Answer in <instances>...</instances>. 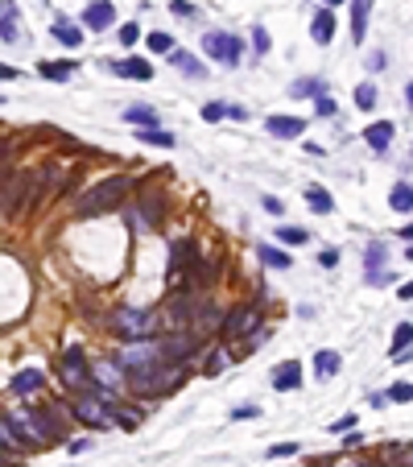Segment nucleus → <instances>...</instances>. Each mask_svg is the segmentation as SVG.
I'll return each mask as SVG.
<instances>
[{
	"label": "nucleus",
	"mask_w": 413,
	"mask_h": 467,
	"mask_svg": "<svg viewBox=\"0 0 413 467\" xmlns=\"http://www.w3.org/2000/svg\"><path fill=\"white\" fill-rule=\"evenodd\" d=\"M128 195V178L124 174H116V178H103V182H95L83 199H79V215H103V211H112L120 199Z\"/></svg>",
	"instance_id": "nucleus-1"
},
{
	"label": "nucleus",
	"mask_w": 413,
	"mask_h": 467,
	"mask_svg": "<svg viewBox=\"0 0 413 467\" xmlns=\"http://www.w3.org/2000/svg\"><path fill=\"white\" fill-rule=\"evenodd\" d=\"M29 190H33V174L29 170H21V174H4L0 170V219H17L21 203H29Z\"/></svg>",
	"instance_id": "nucleus-2"
},
{
	"label": "nucleus",
	"mask_w": 413,
	"mask_h": 467,
	"mask_svg": "<svg viewBox=\"0 0 413 467\" xmlns=\"http://www.w3.org/2000/svg\"><path fill=\"white\" fill-rule=\"evenodd\" d=\"M112 327L120 331V339H132V344H141V339H149V335H153L157 319H153L149 310H132V306H120V310L112 315Z\"/></svg>",
	"instance_id": "nucleus-3"
},
{
	"label": "nucleus",
	"mask_w": 413,
	"mask_h": 467,
	"mask_svg": "<svg viewBox=\"0 0 413 467\" xmlns=\"http://www.w3.org/2000/svg\"><path fill=\"white\" fill-rule=\"evenodd\" d=\"M203 50H207V58H215V62H223V66H236V62H240V54H244V41H240L236 33L211 29V33L203 37Z\"/></svg>",
	"instance_id": "nucleus-4"
},
{
	"label": "nucleus",
	"mask_w": 413,
	"mask_h": 467,
	"mask_svg": "<svg viewBox=\"0 0 413 467\" xmlns=\"http://www.w3.org/2000/svg\"><path fill=\"white\" fill-rule=\"evenodd\" d=\"M256 323H261V306L240 302V306L223 319V327H219V331H223V339H240V335H244V331H252Z\"/></svg>",
	"instance_id": "nucleus-5"
},
{
	"label": "nucleus",
	"mask_w": 413,
	"mask_h": 467,
	"mask_svg": "<svg viewBox=\"0 0 413 467\" xmlns=\"http://www.w3.org/2000/svg\"><path fill=\"white\" fill-rule=\"evenodd\" d=\"M62 182H66V170H62V166H41V170H37V182H33V190H29V203H41V199L54 195Z\"/></svg>",
	"instance_id": "nucleus-6"
},
{
	"label": "nucleus",
	"mask_w": 413,
	"mask_h": 467,
	"mask_svg": "<svg viewBox=\"0 0 413 467\" xmlns=\"http://www.w3.org/2000/svg\"><path fill=\"white\" fill-rule=\"evenodd\" d=\"M215 327H223V310L215 306V302H199V310H194V319H190V335H211Z\"/></svg>",
	"instance_id": "nucleus-7"
},
{
	"label": "nucleus",
	"mask_w": 413,
	"mask_h": 467,
	"mask_svg": "<svg viewBox=\"0 0 413 467\" xmlns=\"http://www.w3.org/2000/svg\"><path fill=\"white\" fill-rule=\"evenodd\" d=\"M385 244H368V273H364V281L368 286H389L393 281V273H385Z\"/></svg>",
	"instance_id": "nucleus-8"
},
{
	"label": "nucleus",
	"mask_w": 413,
	"mask_h": 467,
	"mask_svg": "<svg viewBox=\"0 0 413 467\" xmlns=\"http://www.w3.org/2000/svg\"><path fill=\"white\" fill-rule=\"evenodd\" d=\"M103 406H108V401L83 397V401H74V418H79V422H87V426H108V422H112V414H108Z\"/></svg>",
	"instance_id": "nucleus-9"
},
{
	"label": "nucleus",
	"mask_w": 413,
	"mask_h": 467,
	"mask_svg": "<svg viewBox=\"0 0 413 467\" xmlns=\"http://www.w3.org/2000/svg\"><path fill=\"white\" fill-rule=\"evenodd\" d=\"M112 21H116V4H108V0H91L87 12H83V25L87 29H108Z\"/></svg>",
	"instance_id": "nucleus-10"
},
{
	"label": "nucleus",
	"mask_w": 413,
	"mask_h": 467,
	"mask_svg": "<svg viewBox=\"0 0 413 467\" xmlns=\"http://www.w3.org/2000/svg\"><path fill=\"white\" fill-rule=\"evenodd\" d=\"M108 70L120 74V79H137V83H149V79H153V66H149L145 58H124V62H112Z\"/></svg>",
	"instance_id": "nucleus-11"
},
{
	"label": "nucleus",
	"mask_w": 413,
	"mask_h": 467,
	"mask_svg": "<svg viewBox=\"0 0 413 467\" xmlns=\"http://www.w3.org/2000/svg\"><path fill=\"white\" fill-rule=\"evenodd\" d=\"M0 41H8V46H17L21 37H25V29H21V21H12V0H0Z\"/></svg>",
	"instance_id": "nucleus-12"
},
{
	"label": "nucleus",
	"mask_w": 413,
	"mask_h": 467,
	"mask_svg": "<svg viewBox=\"0 0 413 467\" xmlns=\"http://www.w3.org/2000/svg\"><path fill=\"white\" fill-rule=\"evenodd\" d=\"M170 62H174V66H178V74H186V79H207L203 62H199L190 50H170Z\"/></svg>",
	"instance_id": "nucleus-13"
},
{
	"label": "nucleus",
	"mask_w": 413,
	"mask_h": 467,
	"mask_svg": "<svg viewBox=\"0 0 413 467\" xmlns=\"http://www.w3.org/2000/svg\"><path fill=\"white\" fill-rule=\"evenodd\" d=\"M310 33H314L319 46H331V37H335V17H331V8H319V12H314Z\"/></svg>",
	"instance_id": "nucleus-14"
},
{
	"label": "nucleus",
	"mask_w": 413,
	"mask_h": 467,
	"mask_svg": "<svg viewBox=\"0 0 413 467\" xmlns=\"http://www.w3.org/2000/svg\"><path fill=\"white\" fill-rule=\"evenodd\" d=\"M273 385H277V389H285V393H290V389H298V385H302V364H298V360H285V364H277V372H273Z\"/></svg>",
	"instance_id": "nucleus-15"
},
{
	"label": "nucleus",
	"mask_w": 413,
	"mask_h": 467,
	"mask_svg": "<svg viewBox=\"0 0 413 467\" xmlns=\"http://www.w3.org/2000/svg\"><path fill=\"white\" fill-rule=\"evenodd\" d=\"M368 12H372V0H352V41L368 37Z\"/></svg>",
	"instance_id": "nucleus-16"
},
{
	"label": "nucleus",
	"mask_w": 413,
	"mask_h": 467,
	"mask_svg": "<svg viewBox=\"0 0 413 467\" xmlns=\"http://www.w3.org/2000/svg\"><path fill=\"white\" fill-rule=\"evenodd\" d=\"M265 128H269L273 137H298V132L306 128V120H298V116H269Z\"/></svg>",
	"instance_id": "nucleus-17"
},
{
	"label": "nucleus",
	"mask_w": 413,
	"mask_h": 467,
	"mask_svg": "<svg viewBox=\"0 0 413 467\" xmlns=\"http://www.w3.org/2000/svg\"><path fill=\"white\" fill-rule=\"evenodd\" d=\"M364 141H368L372 149H381V153H385V149L393 145V120H381V124H372V128L364 132Z\"/></svg>",
	"instance_id": "nucleus-18"
},
{
	"label": "nucleus",
	"mask_w": 413,
	"mask_h": 467,
	"mask_svg": "<svg viewBox=\"0 0 413 467\" xmlns=\"http://www.w3.org/2000/svg\"><path fill=\"white\" fill-rule=\"evenodd\" d=\"M256 257H261V265H269V269H294L290 252H281V248H273V244H261Z\"/></svg>",
	"instance_id": "nucleus-19"
},
{
	"label": "nucleus",
	"mask_w": 413,
	"mask_h": 467,
	"mask_svg": "<svg viewBox=\"0 0 413 467\" xmlns=\"http://www.w3.org/2000/svg\"><path fill=\"white\" fill-rule=\"evenodd\" d=\"M389 207L401 211V215H410V211H413V186H410V182H397V186L389 190Z\"/></svg>",
	"instance_id": "nucleus-20"
},
{
	"label": "nucleus",
	"mask_w": 413,
	"mask_h": 467,
	"mask_svg": "<svg viewBox=\"0 0 413 467\" xmlns=\"http://www.w3.org/2000/svg\"><path fill=\"white\" fill-rule=\"evenodd\" d=\"M54 37H58L62 46H70V50H74V46H83V29H79V25H70V21H54Z\"/></svg>",
	"instance_id": "nucleus-21"
},
{
	"label": "nucleus",
	"mask_w": 413,
	"mask_h": 467,
	"mask_svg": "<svg viewBox=\"0 0 413 467\" xmlns=\"http://www.w3.org/2000/svg\"><path fill=\"white\" fill-rule=\"evenodd\" d=\"M137 141H141V145H157V149H174V137H170L165 128H157V124H153V128H141Z\"/></svg>",
	"instance_id": "nucleus-22"
},
{
	"label": "nucleus",
	"mask_w": 413,
	"mask_h": 467,
	"mask_svg": "<svg viewBox=\"0 0 413 467\" xmlns=\"http://www.w3.org/2000/svg\"><path fill=\"white\" fill-rule=\"evenodd\" d=\"M306 203H310L314 215H331V211H335V203H331V195H327L323 186H310V190H306Z\"/></svg>",
	"instance_id": "nucleus-23"
},
{
	"label": "nucleus",
	"mask_w": 413,
	"mask_h": 467,
	"mask_svg": "<svg viewBox=\"0 0 413 467\" xmlns=\"http://www.w3.org/2000/svg\"><path fill=\"white\" fill-rule=\"evenodd\" d=\"M37 70H41V79H50V83H66L70 70H74V62H41Z\"/></svg>",
	"instance_id": "nucleus-24"
},
{
	"label": "nucleus",
	"mask_w": 413,
	"mask_h": 467,
	"mask_svg": "<svg viewBox=\"0 0 413 467\" xmlns=\"http://www.w3.org/2000/svg\"><path fill=\"white\" fill-rule=\"evenodd\" d=\"M314 372L327 381V377H335L339 372V352H314Z\"/></svg>",
	"instance_id": "nucleus-25"
},
{
	"label": "nucleus",
	"mask_w": 413,
	"mask_h": 467,
	"mask_svg": "<svg viewBox=\"0 0 413 467\" xmlns=\"http://www.w3.org/2000/svg\"><path fill=\"white\" fill-rule=\"evenodd\" d=\"M41 381H46V377H41L37 368H25V372L12 377V389H17V393H33V389H41Z\"/></svg>",
	"instance_id": "nucleus-26"
},
{
	"label": "nucleus",
	"mask_w": 413,
	"mask_h": 467,
	"mask_svg": "<svg viewBox=\"0 0 413 467\" xmlns=\"http://www.w3.org/2000/svg\"><path fill=\"white\" fill-rule=\"evenodd\" d=\"M124 116H128L132 124H141V128H153V124H157V112H153V108H145V103H132Z\"/></svg>",
	"instance_id": "nucleus-27"
},
{
	"label": "nucleus",
	"mask_w": 413,
	"mask_h": 467,
	"mask_svg": "<svg viewBox=\"0 0 413 467\" xmlns=\"http://www.w3.org/2000/svg\"><path fill=\"white\" fill-rule=\"evenodd\" d=\"M141 215H145L149 228H157V223H161V199H157V195H153V199L145 195V199H141Z\"/></svg>",
	"instance_id": "nucleus-28"
},
{
	"label": "nucleus",
	"mask_w": 413,
	"mask_h": 467,
	"mask_svg": "<svg viewBox=\"0 0 413 467\" xmlns=\"http://www.w3.org/2000/svg\"><path fill=\"white\" fill-rule=\"evenodd\" d=\"M79 364H83V348H70V352L62 356V377H66V381H79Z\"/></svg>",
	"instance_id": "nucleus-29"
},
{
	"label": "nucleus",
	"mask_w": 413,
	"mask_h": 467,
	"mask_svg": "<svg viewBox=\"0 0 413 467\" xmlns=\"http://www.w3.org/2000/svg\"><path fill=\"white\" fill-rule=\"evenodd\" d=\"M356 108H364V112L376 108V87H372V83H360V87H356Z\"/></svg>",
	"instance_id": "nucleus-30"
},
{
	"label": "nucleus",
	"mask_w": 413,
	"mask_h": 467,
	"mask_svg": "<svg viewBox=\"0 0 413 467\" xmlns=\"http://www.w3.org/2000/svg\"><path fill=\"white\" fill-rule=\"evenodd\" d=\"M410 344H413V323H401V327L393 331V348H397V356H401Z\"/></svg>",
	"instance_id": "nucleus-31"
},
{
	"label": "nucleus",
	"mask_w": 413,
	"mask_h": 467,
	"mask_svg": "<svg viewBox=\"0 0 413 467\" xmlns=\"http://www.w3.org/2000/svg\"><path fill=\"white\" fill-rule=\"evenodd\" d=\"M277 240H281V244H290V248H294V244H306V240H310V236H306V232H302V228H277Z\"/></svg>",
	"instance_id": "nucleus-32"
},
{
	"label": "nucleus",
	"mask_w": 413,
	"mask_h": 467,
	"mask_svg": "<svg viewBox=\"0 0 413 467\" xmlns=\"http://www.w3.org/2000/svg\"><path fill=\"white\" fill-rule=\"evenodd\" d=\"M223 368H228V352H211V356H207V368H203V372H207V377H219Z\"/></svg>",
	"instance_id": "nucleus-33"
},
{
	"label": "nucleus",
	"mask_w": 413,
	"mask_h": 467,
	"mask_svg": "<svg viewBox=\"0 0 413 467\" xmlns=\"http://www.w3.org/2000/svg\"><path fill=\"white\" fill-rule=\"evenodd\" d=\"M95 381L108 385V389H116V385H120V372H116L112 364H99V368H95Z\"/></svg>",
	"instance_id": "nucleus-34"
},
{
	"label": "nucleus",
	"mask_w": 413,
	"mask_h": 467,
	"mask_svg": "<svg viewBox=\"0 0 413 467\" xmlns=\"http://www.w3.org/2000/svg\"><path fill=\"white\" fill-rule=\"evenodd\" d=\"M149 50L170 54V50H174V37H170V33H149Z\"/></svg>",
	"instance_id": "nucleus-35"
},
{
	"label": "nucleus",
	"mask_w": 413,
	"mask_h": 467,
	"mask_svg": "<svg viewBox=\"0 0 413 467\" xmlns=\"http://www.w3.org/2000/svg\"><path fill=\"white\" fill-rule=\"evenodd\" d=\"M314 91H323V79H298L294 83V95H314Z\"/></svg>",
	"instance_id": "nucleus-36"
},
{
	"label": "nucleus",
	"mask_w": 413,
	"mask_h": 467,
	"mask_svg": "<svg viewBox=\"0 0 413 467\" xmlns=\"http://www.w3.org/2000/svg\"><path fill=\"white\" fill-rule=\"evenodd\" d=\"M290 455H298L294 443H273V447H269V459H290Z\"/></svg>",
	"instance_id": "nucleus-37"
},
{
	"label": "nucleus",
	"mask_w": 413,
	"mask_h": 467,
	"mask_svg": "<svg viewBox=\"0 0 413 467\" xmlns=\"http://www.w3.org/2000/svg\"><path fill=\"white\" fill-rule=\"evenodd\" d=\"M389 401H413V385H405V381L393 385V389H389Z\"/></svg>",
	"instance_id": "nucleus-38"
},
{
	"label": "nucleus",
	"mask_w": 413,
	"mask_h": 467,
	"mask_svg": "<svg viewBox=\"0 0 413 467\" xmlns=\"http://www.w3.org/2000/svg\"><path fill=\"white\" fill-rule=\"evenodd\" d=\"M120 41H124V46H137V41H141V29H137L132 21H128V25H120Z\"/></svg>",
	"instance_id": "nucleus-39"
},
{
	"label": "nucleus",
	"mask_w": 413,
	"mask_h": 467,
	"mask_svg": "<svg viewBox=\"0 0 413 467\" xmlns=\"http://www.w3.org/2000/svg\"><path fill=\"white\" fill-rule=\"evenodd\" d=\"M252 46H256V54H265V50H269V29H265V25H256V29H252Z\"/></svg>",
	"instance_id": "nucleus-40"
},
{
	"label": "nucleus",
	"mask_w": 413,
	"mask_h": 467,
	"mask_svg": "<svg viewBox=\"0 0 413 467\" xmlns=\"http://www.w3.org/2000/svg\"><path fill=\"white\" fill-rule=\"evenodd\" d=\"M228 116V103H207L203 108V120H223Z\"/></svg>",
	"instance_id": "nucleus-41"
},
{
	"label": "nucleus",
	"mask_w": 413,
	"mask_h": 467,
	"mask_svg": "<svg viewBox=\"0 0 413 467\" xmlns=\"http://www.w3.org/2000/svg\"><path fill=\"white\" fill-rule=\"evenodd\" d=\"M170 12L174 17H194V4L190 0H170Z\"/></svg>",
	"instance_id": "nucleus-42"
},
{
	"label": "nucleus",
	"mask_w": 413,
	"mask_h": 467,
	"mask_svg": "<svg viewBox=\"0 0 413 467\" xmlns=\"http://www.w3.org/2000/svg\"><path fill=\"white\" fill-rule=\"evenodd\" d=\"M261 203H265V211H269V215H285V203H281V199H273V195H265Z\"/></svg>",
	"instance_id": "nucleus-43"
},
{
	"label": "nucleus",
	"mask_w": 413,
	"mask_h": 467,
	"mask_svg": "<svg viewBox=\"0 0 413 467\" xmlns=\"http://www.w3.org/2000/svg\"><path fill=\"white\" fill-rule=\"evenodd\" d=\"M319 116H335V99L331 95H319Z\"/></svg>",
	"instance_id": "nucleus-44"
},
{
	"label": "nucleus",
	"mask_w": 413,
	"mask_h": 467,
	"mask_svg": "<svg viewBox=\"0 0 413 467\" xmlns=\"http://www.w3.org/2000/svg\"><path fill=\"white\" fill-rule=\"evenodd\" d=\"M385 62H389V58H385L381 50H376V54H368V70H385Z\"/></svg>",
	"instance_id": "nucleus-45"
},
{
	"label": "nucleus",
	"mask_w": 413,
	"mask_h": 467,
	"mask_svg": "<svg viewBox=\"0 0 413 467\" xmlns=\"http://www.w3.org/2000/svg\"><path fill=\"white\" fill-rule=\"evenodd\" d=\"M228 116H232V120H248V112H244L240 103H228Z\"/></svg>",
	"instance_id": "nucleus-46"
},
{
	"label": "nucleus",
	"mask_w": 413,
	"mask_h": 467,
	"mask_svg": "<svg viewBox=\"0 0 413 467\" xmlns=\"http://www.w3.org/2000/svg\"><path fill=\"white\" fill-rule=\"evenodd\" d=\"M319 261H323V265H327V269H331V265H335V261H339V252H335V248H327V252H323V257H319Z\"/></svg>",
	"instance_id": "nucleus-47"
},
{
	"label": "nucleus",
	"mask_w": 413,
	"mask_h": 467,
	"mask_svg": "<svg viewBox=\"0 0 413 467\" xmlns=\"http://www.w3.org/2000/svg\"><path fill=\"white\" fill-rule=\"evenodd\" d=\"M256 414H261L256 406H240V410H236V418H256Z\"/></svg>",
	"instance_id": "nucleus-48"
},
{
	"label": "nucleus",
	"mask_w": 413,
	"mask_h": 467,
	"mask_svg": "<svg viewBox=\"0 0 413 467\" xmlns=\"http://www.w3.org/2000/svg\"><path fill=\"white\" fill-rule=\"evenodd\" d=\"M8 149H12V145H8V137H0V170H4V157H8Z\"/></svg>",
	"instance_id": "nucleus-49"
},
{
	"label": "nucleus",
	"mask_w": 413,
	"mask_h": 467,
	"mask_svg": "<svg viewBox=\"0 0 413 467\" xmlns=\"http://www.w3.org/2000/svg\"><path fill=\"white\" fill-rule=\"evenodd\" d=\"M0 79H17V70H8V66L0 62Z\"/></svg>",
	"instance_id": "nucleus-50"
},
{
	"label": "nucleus",
	"mask_w": 413,
	"mask_h": 467,
	"mask_svg": "<svg viewBox=\"0 0 413 467\" xmlns=\"http://www.w3.org/2000/svg\"><path fill=\"white\" fill-rule=\"evenodd\" d=\"M401 298H413V281H405V286H401Z\"/></svg>",
	"instance_id": "nucleus-51"
},
{
	"label": "nucleus",
	"mask_w": 413,
	"mask_h": 467,
	"mask_svg": "<svg viewBox=\"0 0 413 467\" xmlns=\"http://www.w3.org/2000/svg\"><path fill=\"white\" fill-rule=\"evenodd\" d=\"M405 99H410V112H413V83L405 87Z\"/></svg>",
	"instance_id": "nucleus-52"
},
{
	"label": "nucleus",
	"mask_w": 413,
	"mask_h": 467,
	"mask_svg": "<svg viewBox=\"0 0 413 467\" xmlns=\"http://www.w3.org/2000/svg\"><path fill=\"white\" fill-rule=\"evenodd\" d=\"M401 236H405V240H410V244H413V223H410V228H405V232H401Z\"/></svg>",
	"instance_id": "nucleus-53"
},
{
	"label": "nucleus",
	"mask_w": 413,
	"mask_h": 467,
	"mask_svg": "<svg viewBox=\"0 0 413 467\" xmlns=\"http://www.w3.org/2000/svg\"><path fill=\"white\" fill-rule=\"evenodd\" d=\"M323 4H327V8H331V4H343V0H323Z\"/></svg>",
	"instance_id": "nucleus-54"
},
{
	"label": "nucleus",
	"mask_w": 413,
	"mask_h": 467,
	"mask_svg": "<svg viewBox=\"0 0 413 467\" xmlns=\"http://www.w3.org/2000/svg\"><path fill=\"white\" fill-rule=\"evenodd\" d=\"M347 467H376V464H347Z\"/></svg>",
	"instance_id": "nucleus-55"
},
{
	"label": "nucleus",
	"mask_w": 413,
	"mask_h": 467,
	"mask_svg": "<svg viewBox=\"0 0 413 467\" xmlns=\"http://www.w3.org/2000/svg\"><path fill=\"white\" fill-rule=\"evenodd\" d=\"M410 261H413V244H410Z\"/></svg>",
	"instance_id": "nucleus-56"
},
{
	"label": "nucleus",
	"mask_w": 413,
	"mask_h": 467,
	"mask_svg": "<svg viewBox=\"0 0 413 467\" xmlns=\"http://www.w3.org/2000/svg\"><path fill=\"white\" fill-rule=\"evenodd\" d=\"M0 103H4V95H0Z\"/></svg>",
	"instance_id": "nucleus-57"
},
{
	"label": "nucleus",
	"mask_w": 413,
	"mask_h": 467,
	"mask_svg": "<svg viewBox=\"0 0 413 467\" xmlns=\"http://www.w3.org/2000/svg\"><path fill=\"white\" fill-rule=\"evenodd\" d=\"M410 356H413V352H410Z\"/></svg>",
	"instance_id": "nucleus-58"
},
{
	"label": "nucleus",
	"mask_w": 413,
	"mask_h": 467,
	"mask_svg": "<svg viewBox=\"0 0 413 467\" xmlns=\"http://www.w3.org/2000/svg\"><path fill=\"white\" fill-rule=\"evenodd\" d=\"M410 157H413V153H410Z\"/></svg>",
	"instance_id": "nucleus-59"
}]
</instances>
